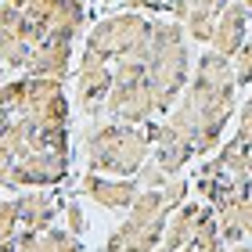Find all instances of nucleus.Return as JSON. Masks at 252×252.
Instances as JSON below:
<instances>
[{"label":"nucleus","instance_id":"3","mask_svg":"<svg viewBox=\"0 0 252 252\" xmlns=\"http://www.w3.org/2000/svg\"><path fill=\"white\" fill-rule=\"evenodd\" d=\"M83 158H87V169H94V173L137 177V169L152 158V141H148L144 126L112 119V123H101L94 130H87Z\"/></svg>","mask_w":252,"mask_h":252},{"label":"nucleus","instance_id":"34","mask_svg":"<svg viewBox=\"0 0 252 252\" xmlns=\"http://www.w3.org/2000/svg\"><path fill=\"white\" fill-rule=\"evenodd\" d=\"M11 4H18V7H26V4H29V0H11Z\"/></svg>","mask_w":252,"mask_h":252},{"label":"nucleus","instance_id":"15","mask_svg":"<svg viewBox=\"0 0 252 252\" xmlns=\"http://www.w3.org/2000/svg\"><path fill=\"white\" fill-rule=\"evenodd\" d=\"M209 205L205 202H184L180 209L169 213V220H166V234H162V245L169 252H180L194 234H198V223H202V216Z\"/></svg>","mask_w":252,"mask_h":252},{"label":"nucleus","instance_id":"24","mask_svg":"<svg viewBox=\"0 0 252 252\" xmlns=\"http://www.w3.org/2000/svg\"><path fill=\"white\" fill-rule=\"evenodd\" d=\"M184 29H188V36L194 43H209L213 40V29H216V18L213 15H198V11H191L188 22H184Z\"/></svg>","mask_w":252,"mask_h":252},{"label":"nucleus","instance_id":"17","mask_svg":"<svg viewBox=\"0 0 252 252\" xmlns=\"http://www.w3.org/2000/svg\"><path fill=\"white\" fill-rule=\"evenodd\" d=\"M169 213H173V205L166 202L162 188H141V194L133 198V205L126 209V216L137 223H158V220H169Z\"/></svg>","mask_w":252,"mask_h":252},{"label":"nucleus","instance_id":"35","mask_svg":"<svg viewBox=\"0 0 252 252\" xmlns=\"http://www.w3.org/2000/svg\"><path fill=\"white\" fill-rule=\"evenodd\" d=\"M245 7H249V15H252V0H245Z\"/></svg>","mask_w":252,"mask_h":252},{"label":"nucleus","instance_id":"19","mask_svg":"<svg viewBox=\"0 0 252 252\" xmlns=\"http://www.w3.org/2000/svg\"><path fill=\"white\" fill-rule=\"evenodd\" d=\"M152 158L166 169L169 177H180V173H184V166L194 158V148H191L180 133H173L169 141H162V144H155V148H152Z\"/></svg>","mask_w":252,"mask_h":252},{"label":"nucleus","instance_id":"30","mask_svg":"<svg viewBox=\"0 0 252 252\" xmlns=\"http://www.w3.org/2000/svg\"><path fill=\"white\" fill-rule=\"evenodd\" d=\"M166 11H169V15H173L177 22H188V15H191L188 0H169V4H166Z\"/></svg>","mask_w":252,"mask_h":252},{"label":"nucleus","instance_id":"1","mask_svg":"<svg viewBox=\"0 0 252 252\" xmlns=\"http://www.w3.org/2000/svg\"><path fill=\"white\" fill-rule=\"evenodd\" d=\"M234 94L238 83H213V79L194 72L180 101L169 108L166 123L194 148V155L205 158L220 148V137L234 116Z\"/></svg>","mask_w":252,"mask_h":252},{"label":"nucleus","instance_id":"16","mask_svg":"<svg viewBox=\"0 0 252 252\" xmlns=\"http://www.w3.org/2000/svg\"><path fill=\"white\" fill-rule=\"evenodd\" d=\"M18 252H83V245H79V234H72L68 227H47L43 234L22 231Z\"/></svg>","mask_w":252,"mask_h":252},{"label":"nucleus","instance_id":"12","mask_svg":"<svg viewBox=\"0 0 252 252\" xmlns=\"http://www.w3.org/2000/svg\"><path fill=\"white\" fill-rule=\"evenodd\" d=\"M162 234H166V220L158 223H137V220H126L105 238V252H152L162 245Z\"/></svg>","mask_w":252,"mask_h":252},{"label":"nucleus","instance_id":"25","mask_svg":"<svg viewBox=\"0 0 252 252\" xmlns=\"http://www.w3.org/2000/svg\"><path fill=\"white\" fill-rule=\"evenodd\" d=\"M137 180H141V188H166L173 177H169L166 169L155 162V158H148V162H144L141 169H137Z\"/></svg>","mask_w":252,"mask_h":252},{"label":"nucleus","instance_id":"7","mask_svg":"<svg viewBox=\"0 0 252 252\" xmlns=\"http://www.w3.org/2000/svg\"><path fill=\"white\" fill-rule=\"evenodd\" d=\"M65 79L51 76H29V94L22 105V116H29L40 126H68L72 123V105L65 97Z\"/></svg>","mask_w":252,"mask_h":252},{"label":"nucleus","instance_id":"33","mask_svg":"<svg viewBox=\"0 0 252 252\" xmlns=\"http://www.w3.org/2000/svg\"><path fill=\"white\" fill-rule=\"evenodd\" d=\"M4 68H7V65H4V62H0V87H4V83H7V79H4Z\"/></svg>","mask_w":252,"mask_h":252},{"label":"nucleus","instance_id":"18","mask_svg":"<svg viewBox=\"0 0 252 252\" xmlns=\"http://www.w3.org/2000/svg\"><path fill=\"white\" fill-rule=\"evenodd\" d=\"M249 152H252V148L242 144L238 137H234V141H227L220 152H216V162L223 166V173L231 177V184H238V188H249V184H252V173H249Z\"/></svg>","mask_w":252,"mask_h":252},{"label":"nucleus","instance_id":"20","mask_svg":"<svg viewBox=\"0 0 252 252\" xmlns=\"http://www.w3.org/2000/svg\"><path fill=\"white\" fill-rule=\"evenodd\" d=\"M18 234H22L18 198H0V252H18Z\"/></svg>","mask_w":252,"mask_h":252},{"label":"nucleus","instance_id":"26","mask_svg":"<svg viewBox=\"0 0 252 252\" xmlns=\"http://www.w3.org/2000/svg\"><path fill=\"white\" fill-rule=\"evenodd\" d=\"M62 216H65V227L72 234H83L87 231V213H83V205H79L76 198H68L65 205H62Z\"/></svg>","mask_w":252,"mask_h":252},{"label":"nucleus","instance_id":"28","mask_svg":"<svg viewBox=\"0 0 252 252\" xmlns=\"http://www.w3.org/2000/svg\"><path fill=\"white\" fill-rule=\"evenodd\" d=\"M234 137L252 148V97L242 105V112H238V130H234Z\"/></svg>","mask_w":252,"mask_h":252},{"label":"nucleus","instance_id":"5","mask_svg":"<svg viewBox=\"0 0 252 252\" xmlns=\"http://www.w3.org/2000/svg\"><path fill=\"white\" fill-rule=\"evenodd\" d=\"M112 68H116V83H112L105 112L116 123H130V126L152 123L158 116V105H155V87L148 79V62L144 58H123Z\"/></svg>","mask_w":252,"mask_h":252},{"label":"nucleus","instance_id":"13","mask_svg":"<svg viewBox=\"0 0 252 252\" xmlns=\"http://www.w3.org/2000/svg\"><path fill=\"white\" fill-rule=\"evenodd\" d=\"M249 18H252V15H249L245 0H231V4L220 11V18H216V29H213L209 47H213V51H220V54H227V58H234V51L245 43Z\"/></svg>","mask_w":252,"mask_h":252},{"label":"nucleus","instance_id":"11","mask_svg":"<svg viewBox=\"0 0 252 252\" xmlns=\"http://www.w3.org/2000/svg\"><path fill=\"white\" fill-rule=\"evenodd\" d=\"M72 43L76 40H65V36H43L29 54V65L26 72L29 76H51V79H65L72 72Z\"/></svg>","mask_w":252,"mask_h":252},{"label":"nucleus","instance_id":"32","mask_svg":"<svg viewBox=\"0 0 252 252\" xmlns=\"http://www.w3.org/2000/svg\"><path fill=\"white\" fill-rule=\"evenodd\" d=\"M227 252H252V245H245V242H238V245H227Z\"/></svg>","mask_w":252,"mask_h":252},{"label":"nucleus","instance_id":"22","mask_svg":"<svg viewBox=\"0 0 252 252\" xmlns=\"http://www.w3.org/2000/svg\"><path fill=\"white\" fill-rule=\"evenodd\" d=\"M26 94H29V76L7 79V83L0 87V116H15V112H22Z\"/></svg>","mask_w":252,"mask_h":252},{"label":"nucleus","instance_id":"4","mask_svg":"<svg viewBox=\"0 0 252 252\" xmlns=\"http://www.w3.org/2000/svg\"><path fill=\"white\" fill-rule=\"evenodd\" d=\"M155 22L141 11H116V15L94 22L87 29V51L101 54L105 62H123V58H148L152 47Z\"/></svg>","mask_w":252,"mask_h":252},{"label":"nucleus","instance_id":"14","mask_svg":"<svg viewBox=\"0 0 252 252\" xmlns=\"http://www.w3.org/2000/svg\"><path fill=\"white\" fill-rule=\"evenodd\" d=\"M62 205L51 194V188H29L18 194V216H22V231H36L43 234L47 227H54Z\"/></svg>","mask_w":252,"mask_h":252},{"label":"nucleus","instance_id":"29","mask_svg":"<svg viewBox=\"0 0 252 252\" xmlns=\"http://www.w3.org/2000/svg\"><path fill=\"white\" fill-rule=\"evenodd\" d=\"M227 4H231V0H188L191 11H198V15H213V18H220V11Z\"/></svg>","mask_w":252,"mask_h":252},{"label":"nucleus","instance_id":"31","mask_svg":"<svg viewBox=\"0 0 252 252\" xmlns=\"http://www.w3.org/2000/svg\"><path fill=\"white\" fill-rule=\"evenodd\" d=\"M242 223H245V238L252 234V188L245 194V202H242Z\"/></svg>","mask_w":252,"mask_h":252},{"label":"nucleus","instance_id":"2","mask_svg":"<svg viewBox=\"0 0 252 252\" xmlns=\"http://www.w3.org/2000/svg\"><path fill=\"white\" fill-rule=\"evenodd\" d=\"M148 79L155 87V105L158 116H169V108L180 101L184 87L191 83V36L184 22L169 18L155 22L152 47H148Z\"/></svg>","mask_w":252,"mask_h":252},{"label":"nucleus","instance_id":"27","mask_svg":"<svg viewBox=\"0 0 252 252\" xmlns=\"http://www.w3.org/2000/svg\"><path fill=\"white\" fill-rule=\"evenodd\" d=\"M15 162H18V155L0 144V191H18L15 188Z\"/></svg>","mask_w":252,"mask_h":252},{"label":"nucleus","instance_id":"21","mask_svg":"<svg viewBox=\"0 0 252 252\" xmlns=\"http://www.w3.org/2000/svg\"><path fill=\"white\" fill-rule=\"evenodd\" d=\"M29 54H32V43H26L18 32H11V29H0V62H4L7 68H26Z\"/></svg>","mask_w":252,"mask_h":252},{"label":"nucleus","instance_id":"9","mask_svg":"<svg viewBox=\"0 0 252 252\" xmlns=\"http://www.w3.org/2000/svg\"><path fill=\"white\" fill-rule=\"evenodd\" d=\"M68 158L62 152H29L18 155L15 162V188L29 191V188H58L68 180Z\"/></svg>","mask_w":252,"mask_h":252},{"label":"nucleus","instance_id":"36","mask_svg":"<svg viewBox=\"0 0 252 252\" xmlns=\"http://www.w3.org/2000/svg\"><path fill=\"white\" fill-rule=\"evenodd\" d=\"M249 97H252V94H249Z\"/></svg>","mask_w":252,"mask_h":252},{"label":"nucleus","instance_id":"8","mask_svg":"<svg viewBox=\"0 0 252 252\" xmlns=\"http://www.w3.org/2000/svg\"><path fill=\"white\" fill-rule=\"evenodd\" d=\"M26 18H32L36 26H43L47 36H65L76 40L87 29V7L83 0H29Z\"/></svg>","mask_w":252,"mask_h":252},{"label":"nucleus","instance_id":"10","mask_svg":"<svg viewBox=\"0 0 252 252\" xmlns=\"http://www.w3.org/2000/svg\"><path fill=\"white\" fill-rule=\"evenodd\" d=\"M79 191H83L94 205H101V209L123 213V209H130L133 198L141 194V180L137 177H105V173L87 169L83 180H79Z\"/></svg>","mask_w":252,"mask_h":252},{"label":"nucleus","instance_id":"6","mask_svg":"<svg viewBox=\"0 0 252 252\" xmlns=\"http://www.w3.org/2000/svg\"><path fill=\"white\" fill-rule=\"evenodd\" d=\"M112 83H116V68H112L101 54L83 51V58L76 65V105L83 116H97L108 105Z\"/></svg>","mask_w":252,"mask_h":252},{"label":"nucleus","instance_id":"23","mask_svg":"<svg viewBox=\"0 0 252 252\" xmlns=\"http://www.w3.org/2000/svg\"><path fill=\"white\" fill-rule=\"evenodd\" d=\"M231 65H234V83L238 87H252V40H245L242 47L234 51Z\"/></svg>","mask_w":252,"mask_h":252}]
</instances>
